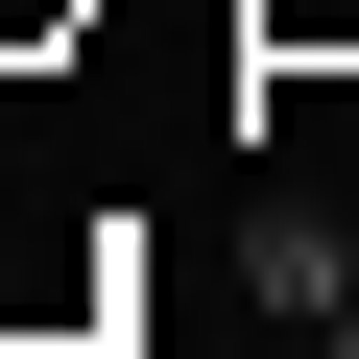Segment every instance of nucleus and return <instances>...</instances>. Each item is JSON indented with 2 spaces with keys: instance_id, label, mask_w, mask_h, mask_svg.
Here are the masks:
<instances>
[{
  "instance_id": "nucleus-1",
  "label": "nucleus",
  "mask_w": 359,
  "mask_h": 359,
  "mask_svg": "<svg viewBox=\"0 0 359 359\" xmlns=\"http://www.w3.org/2000/svg\"><path fill=\"white\" fill-rule=\"evenodd\" d=\"M264 311H287V335H335V311H359V216L264 192Z\"/></svg>"
}]
</instances>
